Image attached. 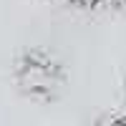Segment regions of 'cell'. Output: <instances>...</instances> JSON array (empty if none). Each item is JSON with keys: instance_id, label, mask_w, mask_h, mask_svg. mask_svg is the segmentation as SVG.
Wrapping results in <instances>:
<instances>
[{"instance_id": "3", "label": "cell", "mask_w": 126, "mask_h": 126, "mask_svg": "<svg viewBox=\"0 0 126 126\" xmlns=\"http://www.w3.org/2000/svg\"><path fill=\"white\" fill-rule=\"evenodd\" d=\"M86 126H126V111H116V113H106L88 121Z\"/></svg>"}, {"instance_id": "1", "label": "cell", "mask_w": 126, "mask_h": 126, "mask_svg": "<svg viewBox=\"0 0 126 126\" xmlns=\"http://www.w3.org/2000/svg\"><path fill=\"white\" fill-rule=\"evenodd\" d=\"M10 81L23 98L48 106L63 98L68 86V68L53 50L43 46H28L13 56Z\"/></svg>"}, {"instance_id": "2", "label": "cell", "mask_w": 126, "mask_h": 126, "mask_svg": "<svg viewBox=\"0 0 126 126\" xmlns=\"http://www.w3.org/2000/svg\"><path fill=\"white\" fill-rule=\"evenodd\" d=\"M53 3L78 13H124L126 10V0H53Z\"/></svg>"}, {"instance_id": "4", "label": "cell", "mask_w": 126, "mask_h": 126, "mask_svg": "<svg viewBox=\"0 0 126 126\" xmlns=\"http://www.w3.org/2000/svg\"><path fill=\"white\" fill-rule=\"evenodd\" d=\"M124 111H126V78H124Z\"/></svg>"}]
</instances>
